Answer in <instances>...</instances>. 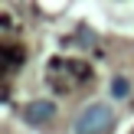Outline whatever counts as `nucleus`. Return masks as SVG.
<instances>
[{
	"instance_id": "1",
	"label": "nucleus",
	"mask_w": 134,
	"mask_h": 134,
	"mask_svg": "<svg viewBox=\"0 0 134 134\" xmlns=\"http://www.w3.org/2000/svg\"><path fill=\"white\" fill-rule=\"evenodd\" d=\"M111 121H115V115H111L108 105H88V108L75 118L72 134H105L111 128Z\"/></svg>"
},
{
	"instance_id": "2",
	"label": "nucleus",
	"mask_w": 134,
	"mask_h": 134,
	"mask_svg": "<svg viewBox=\"0 0 134 134\" xmlns=\"http://www.w3.org/2000/svg\"><path fill=\"white\" fill-rule=\"evenodd\" d=\"M23 118H26V124H46V121L56 118V105L49 98H33L23 108Z\"/></svg>"
},
{
	"instance_id": "3",
	"label": "nucleus",
	"mask_w": 134,
	"mask_h": 134,
	"mask_svg": "<svg viewBox=\"0 0 134 134\" xmlns=\"http://www.w3.org/2000/svg\"><path fill=\"white\" fill-rule=\"evenodd\" d=\"M3 59H7V72H13V65L23 59V52H20V49H13V46H3Z\"/></svg>"
},
{
	"instance_id": "4",
	"label": "nucleus",
	"mask_w": 134,
	"mask_h": 134,
	"mask_svg": "<svg viewBox=\"0 0 134 134\" xmlns=\"http://www.w3.org/2000/svg\"><path fill=\"white\" fill-rule=\"evenodd\" d=\"M111 92H115V98H124L128 95V82H124V79H115V82H111Z\"/></svg>"
}]
</instances>
